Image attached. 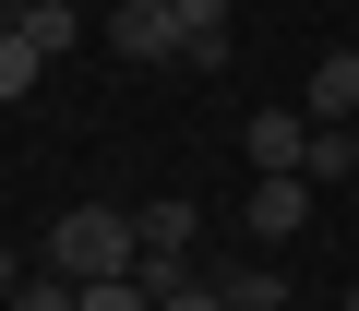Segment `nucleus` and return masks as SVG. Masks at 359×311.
Wrapping results in <instances>:
<instances>
[{"label":"nucleus","instance_id":"423d86ee","mask_svg":"<svg viewBox=\"0 0 359 311\" xmlns=\"http://www.w3.org/2000/svg\"><path fill=\"white\" fill-rule=\"evenodd\" d=\"M180 13V60H228V0H168Z\"/></svg>","mask_w":359,"mask_h":311},{"label":"nucleus","instance_id":"9d476101","mask_svg":"<svg viewBox=\"0 0 359 311\" xmlns=\"http://www.w3.org/2000/svg\"><path fill=\"white\" fill-rule=\"evenodd\" d=\"M13 311H84V287H72V275H25V287H13Z\"/></svg>","mask_w":359,"mask_h":311},{"label":"nucleus","instance_id":"7ed1b4c3","mask_svg":"<svg viewBox=\"0 0 359 311\" xmlns=\"http://www.w3.org/2000/svg\"><path fill=\"white\" fill-rule=\"evenodd\" d=\"M299 120H311V132H347V120H359V48H323V60H311Z\"/></svg>","mask_w":359,"mask_h":311},{"label":"nucleus","instance_id":"39448f33","mask_svg":"<svg viewBox=\"0 0 359 311\" xmlns=\"http://www.w3.org/2000/svg\"><path fill=\"white\" fill-rule=\"evenodd\" d=\"M108 48L120 60H180V13H168V0H120V13H108Z\"/></svg>","mask_w":359,"mask_h":311},{"label":"nucleus","instance_id":"6e6552de","mask_svg":"<svg viewBox=\"0 0 359 311\" xmlns=\"http://www.w3.org/2000/svg\"><path fill=\"white\" fill-rule=\"evenodd\" d=\"M13 25H25V36H36L48 60H60V48H72V0H25V13H13Z\"/></svg>","mask_w":359,"mask_h":311},{"label":"nucleus","instance_id":"0eeeda50","mask_svg":"<svg viewBox=\"0 0 359 311\" xmlns=\"http://www.w3.org/2000/svg\"><path fill=\"white\" fill-rule=\"evenodd\" d=\"M36 72H48V48H36L25 25H0V108H13V96H36Z\"/></svg>","mask_w":359,"mask_h":311},{"label":"nucleus","instance_id":"f8f14e48","mask_svg":"<svg viewBox=\"0 0 359 311\" xmlns=\"http://www.w3.org/2000/svg\"><path fill=\"white\" fill-rule=\"evenodd\" d=\"M156 311H228V287H192V275H180V287H168Z\"/></svg>","mask_w":359,"mask_h":311},{"label":"nucleus","instance_id":"4468645a","mask_svg":"<svg viewBox=\"0 0 359 311\" xmlns=\"http://www.w3.org/2000/svg\"><path fill=\"white\" fill-rule=\"evenodd\" d=\"M13 13H25V0H0V25H13Z\"/></svg>","mask_w":359,"mask_h":311},{"label":"nucleus","instance_id":"9b49d317","mask_svg":"<svg viewBox=\"0 0 359 311\" xmlns=\"http://www.w3.org/2000/svg\"><path fill=\"white\" fill-rule=\"evenodd\" d=\"M84 311H156V287L144 275H108V287H84Z\"/></svg>","mask_w":359,"mask_h":311},{"label":"nucleus","instance_id":"f03ea898","mask_svg":"<svg viewBox=\"0 0 359 311\" xmlns=\"http://www.w3.org/2000/svg\"><path fill=\"white\" fill-rule=\"evenodd\" d=\"M240 216H252V240H299V228H311V180H299V168H264V180L240 192Z\"/></svg>","mask_w":359,"mask_h":311},{"label":"nucleus","instance_id":"2eb2a0df","mask_svg":"<svg viewBox=\"0 0 359 311\" xmlns=\"http://www.w3.org/2000/svg\"><path fill=\"white\" fill-rule=\"evenodd\" d=\"M347 156H359V120H347Z\"/></svg>","mask_w":359,"mask_h":311},{"label":"nucleus","instance_id":"ddd939ff","mask_svg":"<svg viewBox=\"0 0 359 311\" xmlns=\"http://www.w3.org/2000/svg\"><path fill=\"white\" fill-rule=\"evenodd\" d=\"M0 287H25V263H13V251H0Z\"/></svg>","mask_w":359,"mask_h":311},{"label":"nucleus","instance_id":"20e7f679","mask_svg":"<svg viewBox=\"0 0 359 311\" xmlns=\"http://www.w3.org/2000/svg\"><path fill=\"white\" fill-rule=\"evenodd\" d=\"M240 156H252V180H264V168H299V180H311V120H299V108H264V120L240 132Z\"/></svg>","mask_w":359,"mask_h":311},{"label":"nucleus","instance_id":"1a4fd4ad","mask_svg":"<svg viewBox=\"0 0 359 311\" xmlns=\"http://www.w3.org/2000/svg\"><path fill=\"white\" fill-rule=\"evenodd\" d=\"M228 311H287V275H276V263H252V275H228Z\"/></svg>","mask_w":359,"mask_h":311},{"label":"nucleus","instance_id":"dca6fc26","mask_svg":"<svg viewBox=\"0 0 359 311\" xmlns=\"http://www.w3.org/2000/svg\"><path fill=\"white\" fill-rule=\"evenodd\" d=\"M347 311H359V287H347Z\"/></svg>","mask_w":359,"mask_h":311},{"label":"nucleus","instance_id":"f257e3e1","mask_svg":"<svg viewBox=\"0 0 359 311\" xmlns=\"http://www.w3.org/2000/svg\"><path fill=\"white\" fill-rule=\"evenodd\" d=\"M144 263V240H132V216H108V204H72L60 228H48V275H72V287H108V275H132Z\"/></svg>","mask_w":359,"mask_h":311}]
</instances>
